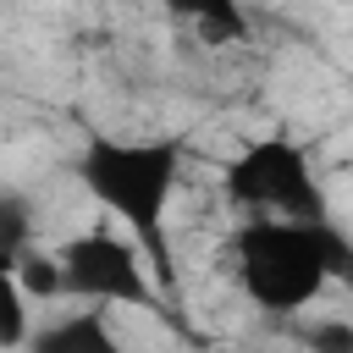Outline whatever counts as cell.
Masks as SVG:
<instances>
[{
    "instance_id": "cell-1",
    "label": "cell",
    "mask_w": 353,
    "mask_h": 353,
    "mask_svg": "<svg viewBox=\"0 0 353 353\" xmlns=\"http://www.w3.org/2000/svg\"><path fill=\"white\" fill-rule=\"evenodd\" d=\"M176 176H182V138H171V132H160V138L94 132L77 154L83 193L132 232V248L143 254L160 292L176 287V259H171V237H165V210H171Z\"/></svg>"
},
{
    "instance_id": "cell-8",
    "label": "cell",
    "mask_w": 353,
    "mask_h": 353,
    "mask_svg": "<svg viewBox=\"0 0 353 353\" xmlns=\"http://www.w3.org/2000/svg\"><path fill=\"white\" fill-rule=\"evenodd\" d=\"M28 336H33V325H28V298H22L17 276H11V259H0V353L28 347Z\"/></svg>"
},
{
    "instance_id": "cell-3",
    "label": "cell",
    "mask_w": 353,
    "mask_h": 353,
    "mask_svg": "<svg viewBox=\"0 0 353 353\" xmlns=\"http://www.w3.org/2000/svg\"><path fill=\"white\" fill-rule=\"evenodd\" d=\"M221 188L237 210L248 215H270V221H298V226H320L331 221V204H325V188L309 165V154L270 132V138H254L226 171H221Z\"/></svg>"
},
{
    "instance_id": "cell-11",
    "label": "cell",
    "mask_w": 353,
    "mask_h": 353,
    "mask_svg": "<svg viewBox=\"0 0 353 353\" xmlns=\"http://www.w3.org/2000/svg\"><path fill=\"white\" fill-rule=\"evenodd\" d=\"M221 353H232V347H221Z\"/></svg>"
},
{
    "instance_id": "cell-5",
    "label": "cell",
    "mask_w": 353,
    "mask_h": 353,
    "mask_svg": "<svg viewBox=\"0 0 353 353\" xmlns=\"http://www.w3.org/2000/svg\"><path fill=\"white\" fill-rule=\"evenodd\" d=\"M28 353H121L105 309H77L66 320H50L44 331L28 336Z\"/></svg>"
},
{
    "instance_id": "cell-7",
    "label": "cell",
    "mask_w": 353,
    "mask_h": 353,
    "mask_svg": "<svg viewBox=\"0 0 353 353\" xmlns=\"http://www.w3.org/2000/svg\"><path fill=\"white\" fill-rule=\"evenodd\" d=\"M11 276H17V287H22L28 303H33V298H66V287H61V259L44 254V248H22V254L11 259Z\"/></svg>"
},
{
    "instance_id": "cell-6",
    "label": "cell",
    "mask_w": 353,
    "mask_h": 353,
    "mask_svg": "<svg viewBox=\"0 0 353 353\" xmlns=\"http://www.w3.org/2000/svg\"><path fill=\"white\" fill-rule=\"evenodd\" d=\"M188 22H193L199 44H243V39H248V11H243L237 0L188 6Z\"/></svg>"
},
{
    "instance_id": "cell-2",
    "label": "cell",
    "mask_w": 353,
    "mask_h": 353,
    "mask_svg": "<svg viewBox=\"0 0 353 353\" xmlns=\"http://www.w3.org/2000/svg\"><path fill=\"white\" fill-rule=\"evenodd\" d=\"M232 254H237V281L248 303L276 320L309 309L331 281L353 287V237L336 221L298 226V221L254 215L237 226Z\"/></svg>"
},
{
    "instance_id": "cell-9",
    "label": "cell",
    "mask_w": 353,
    "mask_h": 353,
    "mask_svg": "<svg viewBox=\"0 0 353 353\" xmlns=\"http://www.w3.org/2000/svg\"><path fill=\"white\" fill-rule=\"evenodd\" d=\"M28 237H33V210H28V199L11 193V188H0V259H17L22 248H33Z\"/></svg>"
},
{
    "instance_id": "cell-4",
    "label": "cell",
    "mask_w": 353,
    "mask_h": 353,
    "mask_svg": "<svg viewBox=\"0 0 353 353\" xmlns=\"http://www.w3.org/2000/svg\"><path fill=\"white\" fill-rule=\"evenodd\" d=\"M66 298L83 303H132V309H165V292L154 287L143 254L116 232H77L55 248Z\"/></svg>"
},
{
    "instance_id": "cell-10",
    "label": "cell",
    "mask_w": 353,
    "mask_h": 353,
    "mask_svg": "<svg viewBox=\"0 0 353 353\" xmlns=\"http://www.w3.org/2000/svg\"><path fill=\"white\" fill-rule=\"evenodd\" d=\"M303 347L309 353H353V320H336V314L309 320L303 325Z\"/></svg>"
}]
</instances>
